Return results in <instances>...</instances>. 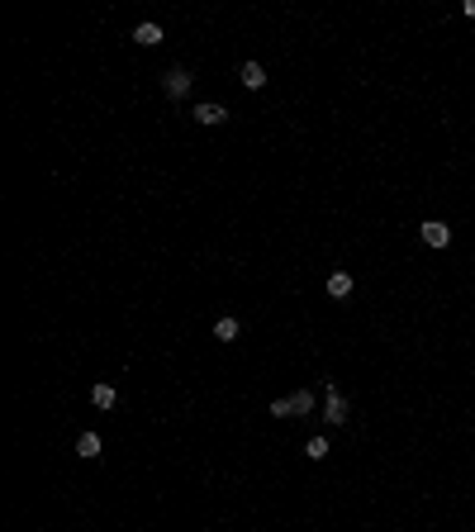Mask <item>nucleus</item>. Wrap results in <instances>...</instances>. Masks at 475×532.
<instances>
[{"mask_svg": "<svg viewBox=\"0 0 475 532\" xmlns=\"http://www.w3.org/2000/svg\"><path fill=\"white\" fill-rule=\"evenodd\" d=\"M271 414L286 418V414H314V395L309 390H295L290 399H271Z\"/></svg>", "mask_w": 475, "mask_h": 532, "instance_id": "nucleus-1", "label": "nucleus"}, {"mask_svg": "<svg viewBox=\"0 0 475 532\" xmlns=\"http://www.w3.org/2000/svg\"><path fill=\"white\" fill-rule=\"evenodd\" d=\"M190 86H195V77H190L185 67H171V72L162 77V91H166L171 100H181V95H190Z\"/></svg>", "mask_w": 475, "mask_h": 532, "instance_id": "nucleus-2", "label": "nucleus"}, {"mask_svg": "<svg viewBox=\"0 0 475 532\" xmlns=\"http://www.w3.org/2000/svg\"><path fill=\"white\" fill-rule=\"evenodd\" d=\"M323 418H328L333 428H343V423H347V399L338 395L333 385H328V399H323Z\"/></svg>", "mask_w": 475, "mask_h": 532, "instance_id": "nucleus-3", "label": "nucleus"}, {"mask_svg": "<svg viewBox=\"0 0 475 532\" xmlns=\"http://www.w3.org/2000/svg\"><path fill=\"white\" fill-rule=\"evenodd\" d=\"M423 242H428V247H447L451 228L442 224V219H428V224H423Z\"/></svg>", "mask_w": 475, "mask_h": 532, "instance_id": "nucleus-4", "label": "nucleus"}, {"mask_svg": "<svg viewBox=\"0 0 475 532\" xmlns=\"http://www.w3.org/2000/svg\"><path fill=\"white\" fill-rule=\"evenodd\" d=\"M91 404H95L100 414H109V409L119 404V390H114V385H105V380H100V385H91Z\"/></svg>", "mask_w": 475, "mask_h": 532, "instance_id": "nucleus-5", "label": "nucleus"}, {"mask_svg": "<svg viewBox=\"0 0 475 532\" xmlns=\"http://www.w3.org/2000/svg\"><path fill=\"white\" fill-rule=\"evenodd\" d=\"M238 81H242L247 91H262V86H266V67H262V62H242V72H238Z\"/></svg>", "mask_w": 475, "mask_h": 532, "instance_id": "nucleus-6", "label": "nucleus"}, {"mask_svg": "<svg viewBox=\"0 0 475 532\" xmlns=\"http://www.w3.org/2000/svg\"><path fill=\"white\" fill-rule=\"evenodd\" d=\"M195 119H200L205 129H214V124H224V119H228V109H224V105H195Z\"/></svg>", "mask_w": 475, "mask_h": 532, "instance_id": "nucleus-7", "label": "nucleus"}, {"mask_svg": "<svg viewBox=\"0 0 475 532\" xmlns=\"http://www.w3.org/2000/svg\"><path fill=\"white\" fill-rule=\"evenodd\" d=\"M328 295H333V299H347V295H352V276H347V271H333V276H328Z\"/></svg>", "mask_w": 475, "mask_h": 532, "instance_id": "nucleus-8", "label": "nucleus"}, {"mask_svg": "<svg viewBox=\"0 0 475 532\" xmlns=\"http://www.w3.org/2000/svg\"><path fill=\"white\" fill-rule=\"evenodd\" d=\"M133 38H138L143 48H157V43H162V24H138V29H133Z\"/></svg>", "mask_w": 475, "mask_h": 532, "instance_id": "nucleus-9", "label": "nucleus"}, {"mask_svg": "<svg viewBox=\"0 0 475 532\" xmlns=\"http://www.w3.org/2000/svg\"><path fill=\"white\" fill-rule=\"evenodd\" d=\"M238 333H242V323H238V319H219V323H214V338H219V343H238Z\"/></svg>", "mask_w": 475, "mask_h": 532, "instance_id": "nucleus-10", "label": "nucleus"}, {"mask_svg": "<svg viewBox=\"0 0 475 532\" xmlns=\"http://www.w3.org/2000/svg\"><path fill=\"white\" fill-rule=\"evenodd\" d=\"M77 456L95 461V456H100V437H95V432H81V437H77Z\"/></svg>", "mask_w": 475, "mask_h": 532, "instance_id": "nucleus-11", "label": "nucleus"}, {"mask_svg": "<svg viewBox=\"0 0 475 532\" xmlns=\"http://www.w3.org/2000/svg\"><path fill=\"white\" fill-rule=\"evenodd\" d=\"M304 456H309V461H323V456H328V437H309V442H304Z\"/></svg>", "mask_w": 475, "mask_h": 532, "instance_id": "nucleus-12", "label": "nucleus"}, {"mask_svg": "<svg viewBox=\"0 0 475 532\" xmlns=\"http://www.w3.org/2000/svg\"><path fill=\"white\" fill-rule=\"evenodd\" d=\"M466 15H471V19H475V0H466Z\"/></svg>", "mask_w": 475, "mask_h": 532, "instance_id": "nucleus-13", "label": "nucleus"}]
</instances>
